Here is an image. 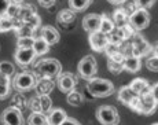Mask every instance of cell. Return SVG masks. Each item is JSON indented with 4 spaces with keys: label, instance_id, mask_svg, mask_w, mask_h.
<instances>
[{
    "label": "cell",
    "instance_id": "cell-1",
    "mask_svg": "<svg viewBox=\"0 0 158 125\" xmlns=\"http://www.w3.org/2000/svg\"><path fill=\"white\" fill-rule=\"evenodd\" d=\"M87 91L95 98H107L114 94V84L107 78H89Z\"/></svg>",
    "mask_w": 158,
    "mask_h": 125
},
{
    "label": "cell",
    "instance_id": "cell-33",
    "mask_svg": "<svg viewBox=\"0 0 158 125\" xmlns=\"http://www.w3.org/2000/svg\"><path fill=\"white\" fill-rule=\"evenodd\" d=\"M120 50H121V48H120V45H118V44H113V43H107V45L105 47V50H103V51H105L106 55L110 58V56H113L114 54H117Z\"/></svg>",
    "mask_w": 158,
    "mask_h": 125
},
{
    "label": "cell",
    "instance_id": "cell-4",
    "mask_svg": "<svg viewBox=\"0 0 158 125\" xmlns=\"http://www.w3.org/2000/svg\"><path fill=\"white\" fill-rule=\"evenodd\" d=\"M96 118L102 125H118V123H120L118 110L109 105L99 106L98 110H96Z\"/></svg>",
    "mask_w": 158,
    "mask_h": 125
},
{
    "label": "cell",
    "instance_id": "cell-32",
    "mask_svg": "<svg viewBox=\"0 0 158 125\" xmlns=\"http://www.w3.org/2000/svg\"><path fill=\"white\" fill-rule=\"evenodd\" d=\"M35 37H18L17 47L18 48H32Z\"/></svg>",
    "mask_w": 158,
    "mask_h": 125
},
{
    "label": "cell",
    "instance_id": "cell-8",
    "mask_svg": "<svg viewBox=\"0 0 158 125\" xmlns=\"http://www.w3.org/2000/svg\"><path fill=\"white\" fill-rule=\"evenodd\" d=\"M3 125H25V118H23L22 113L18 107L10 106V107L4 109L0 117Z\"/></svg>",
    "mask_w": 158,
    "mask_h": 125
},
{
    "label": "cell",
    "instance_id": "cell-2",
    "mask_svg": "<svg viewBox=\"0 0 158 125\" xmlns=\"http://www.w3.org/2000/svg\"><path fill=\"white\" fill-rule=\"evenodd\" d=\"M35 70L40 76H43L44 78H52V77H58L62 73V65L59 63V60L54 59V58L41 59L35 66Z\"/></svg>",
    "mask_w": 158,
    "mask_h": 125
},
{
    "label": "cell",
    "instance_id": "cell-11",
    "mask_svg": "<svg viewBox=\"0 0 158 125\" xmlns=\"http://www.w3.org/2000/svg\"><path fill=\"white\" fill-rule=\"evenodd\" d=\"M109 36L107 35H103L102 32H94V33H89L88 36V41H89V45L94 51L96 52H103L105 47L109 43Z\"/></svg>",
    "mask_w": 158,
    "mask_h": 125
},
{
    "label": "cell",
    "instance_id": "cell-14",
    "mask_svg": "<svg viewBox=\"0 0 158 125\" xmlns=\"http://www.w3.org/2000/svg\"><path fill=\"white\" fill-rule=\"evenodd\" d=\"M99 25H101V15L99 14H88L83 18V28L85 29L88 33H94L99 30Z\"/></svg>",
    "mask_w": 158,
    "mask_h": 125
},
{
    "label": "cell",
    "instance_id": "cell-40",
    "mask_svg": "<svg viewBox=\"0 0 158 125\" xmlns=\"http://www.w3.org/2000/svg\"><path fill=\"white\" fill-rule=\"evenodd\" d=\"M109 3H111V4H120V3H123L124 0H107Z\"/></svg>",
    "mask_w": 158,
    "mask_h": 125
},
{
    "label": "cell",
    "instance_id": "cell-3",
    "mask_svg": "<svg viewBox=\"0 0 158 125\" xmlns=\"http://www.w3.org/2000/svg\"><path fill=\"white\" fill-rule=\"evenodd\" d=\"M128 25L133 32H140L150 25V13L143 8H135L128 17Z\"/></svg>",
    "mask_w": 158,
    "mask_h": 125
},
{
    "label": "cell",
    "instance_id": "cell-37",
    "mask_svg": "<svg viewBox=\"0 0 158 125\" xmlns=\"http://www.w3.org/2000/svg\"><path fill=\"white\" fill-rule=\"evenodd\" d=\"M10 6H11V0H0V17L7 14Z\"/></svg>",
    "mask_w": 158,
    "mask_h": 125
},
{
    "label": "cell",
    "instance_id": "cell-22",
    "mask_svg": "<svg viewBox=\"0 0 158 125\" xmlns=\"http://www.w3.org/2000/svg\"><path fill=\"white\" fill-rule=\"evenodd\" d=\"M76 19V13L70 8H66V10H60L56 15V21L63 25H68V23L73 22Z\"/></svg>",
    "mask_w": 158,
    "mask_h": 125
},
{
    "label": "cell",
    "instance_id": "cell-28",
    "mask_svg": "<svg viewBox=\"0 0 158 125\" xmlns=\"http://www.w3.org/2000/svg\"><path fill=\"white\" fill-rule=\"evenodd\" d=\"M66 100H68V103L72 106H80L81 103H83V95H81L80 92H77V91H72V92L68 94Z\"/></svg>",
    "mask_w": 158,
    "mask_h": 125
},
{
    "label": "cell",
    "instance_id": "cell-18",
    "mask_svg": "<svg viewBox=\"0 0 158 125\" xmlns=\"http://www.w3.org/2000/svg\"><path fill=\"white\" fill-rule=\"evenodd\" d=\"M128 17H129V14L127 13L124 8H118V10L114 11L111 19H113L114 26H117V28H123V26L128 25Z\"/></svg>",
    "mask_w": 158,
    "mask_h": 125
},
{
    "label": "cell",
    "instance_id": "cell-7",
    "mask_svg": "<svg viewBox=\"0 0 158 125\" xmlns=\"http://www.w3.org/2000/svg\"><path fill=\"white\" fill-rule=\"evenodd\" d=\"M77 70H78V74L83 78H85V80L94 78L96 76V73H98V62H96L95 56H92V55L84 56L78 62Z\"/></svg>",
    "mask_w": 158,
    "mask_h": 125
},
{
    "label": "cell",
    "instance_id": "cell-31",
    "mask_svg": "<svg viewBox=\"0 0 158 125\" xmlns=\"http://www.w3.org/2000/svg\"><path fill=\"white\" fill-rule=\"evenodd\" d=\"M107 68L113 74H118V73L123 72V62H117V60H113L109 58L107 59Z\"/></svg>",
    "mask_w": 158,
    "mask_h": 125
},
{
    "label": "cell",
    "instance_id": "cell-17",
    "mask_svg": "<svg viewBox=\"0 0 158 125\" xmlns=\"http://www.w3.org/2000/svg\"><path fill=\"white\" fill-rule=\"evenodd\" d=\"M66 117H68V114L63 109H52L47 115L48 125H60Z\"/></svg>",
    "mask_w": 158,
    "mask_h": 125
},
{
    "label": "cell",
    "instance_id": "cell-6",
    "mask_svg": "<svg viewBox=\"0 0 158 125\" xmlns=\"http://www.w3.org/2000/svg\"><path fill=\"white\" fill-rule=\"evenodd\" d=\"M140 98V114L151 115L157 109V84L151 85V90L148 92L139 96Z\"/></svg>",
    "mask_w": 158,
    "mask_h": 125
},
{
    "label": "cell",
    "instance_id": "cell-30",
    "mask_svg": "<svg viewBox=\"0 0 158 125\" xmlns=\"http://www.w3.org/2000/svg\"><path fill=\"white\" fill-rule=\"evenodd\" d=\"M33 32L35 29L30 28L28 23H22V25L18 28V37H33Z\"/></svg>",
    "mask_w": 158,
    "mask_h": 125
},
{
    "label": "cell",
    "instance_id": "cell-41",
    "mask_svg": "<svg viewBox=\"0 0 158 125\" xmlns=\"http://www.w3.org/2000/svg\"><path fill=\"white\" fill-rule=\"evenodd\" d=\"M23 2V0H11V3H17V4H18V3H22Z\"/></svg>",
    "mask_w": 158,
    "mask_h": 125
},
{
    "label": "cell",
    "instance_id": "cell-16",
    "mask_svg": "<svg viewBox=\"0 0 158 125\" xmlns=\"http://www.w3.org/2000/svg\"><path fill=\"white\" fill-rule=\"evenodd\" d=\"M142 62H140V58L138 56H133V55H127L123 60V69L124 70H128L129 73H136L140 70Z\"/></svg>",
    "mask_w": 158,
    "mask_h": 125
},
{
    "label": "cell",
    "instance_id": "cell-35",
    "mask_svg": "<svg viewBox=\"0 0 158 125\" xmlns=\"http://www.w3.org/2000/svg\"><path fill=\"white\" fill-rule=\"evenodd\" d=\"M128 107L131 109V110L136 111V113H140V107H142V105H140V98H139V96H135V98H133V99L128 103Z\"/></svg>",
    "mask_w": 158,
    "mask_h": 125
},
{
    "label": "cell",
    "instance_id": "cell-15",
    "mask_svg": "<svg viewBox=\"0 0 158 125\" xmlns=\"http://www.w3.org/2000/svg\"><path fill=\"white\" fill-rule=\"evenodd\" d=\"M129 88L138 96H140V95H143V94L148 92V91L151 90V85L148 84V81L144 80V78H135V80H132V83H131Z\"/></svg>",
    "mask_w": 158,
    "mask_h": 125
},
{
    "label": "cell",
    "instance_id": "cell-20",
    "mask_svg": "<svg viewBox=\"0 0 158 125\" xmlns=\"http://www.w3.org/2000/svg\"><path fill=\"white\" fill-rule=\"evenodd\" d=\"M32 50L35 51L36 56H40V55H44V54H47L48 51H50V45H48L41 37H37L33 40Z\"/></svg>",
    "mask_w": 158,
    "mask_h": 125
},
{
    "label": "cell",
    "instance_id": "cell-23",
    "mask_svg": "<svg viewBox=\"0 0 158 125\" xmlns=\"http://www.w3.org/2000/svg\"><path fill=\"white\" fill-rule=\"evenodd\" d=\"M135 96H138V95H136L129 87H123V88H120V91H118V100H120L123 105L128 106V103Z\"/></svg>",
    "mask_w": 158,
    "mask_h": 125
},
{
    "label": "cell",
    "instance_id": "cell-29",
    "mask_svg": "<svg viewBox=\"0 0 158 125\" xmlns=\"http://www.w3.org/2000/svg\"><path fill=\"white\" fill-rule=\"evenodd\" d=\"M0 73L11 78V77L14 76V73H15V68H14V65H13L11 62H8V60H4V62H0Z\"/></svg>",
    "mask_w": 158,
    "mask_h": 125
},
{
    "label": "cell",
    "instance_id": "cell-34",
    "mask_svg": "<svg viewBox=\"0 0 158 125\" xmlns=\"http://www.w3.org/2000/svg\"><path fill=\"white\" fill-rule=\"evenodd\" d=\"M146 66H147V69L151 70V72H157L158 70V58H157V55H153L151 58H148L147 62H146Z\"/></svg>",
    "mask_w": 158,
    "mask_h": 125
},
{
    "label": "cell",
    "instance_id": "cell-13",
    "mask_svg": "<svg viewBox=\"0 0 158 125\" xmlns=\"http://www.w3.org/2000/svg\"><path fill=\"white\" fill-rule=\"evenodd\" d=\"M40 37L47 43L48 45H54L56 43H59V39H60V35L59 32L51 25H47V26H43L40 30Z\"/></svg>",
    "mask_w": 158,
    "mask_h": 125
},
{
    "label": "cell",
    "instance_id": "cell-25",
    "mask_svg": "<svg viewBox=\"0 0 158 125\" xmlns=\"http://www.w3.org/2000/svg\"><path fill=\"white\" fill-rule=\"evenodd\" d=\"M11 88V78L0 73V99H4L8 96Z\"/></svg>",
    "mask_w": 158,
    "mask_h": 125
},
{
    "label": "cell",
    "instance_id": "cell-42",
    "mask_svg": "<svg viewBox=\"0 0 158 125\" xmlns=\"http://www.w3.org/2000/svg\"><path fill=\"white\" fill-rule=\"evenodd\" d=\"M151 125H158V124H157V123H154V124H151Z\"/></svg>",
    "mask_w": 158,
    "mask_h": 125
},
{
    "label": "cell",
    "instance_id": "cell-26",
    "mask_svg": "<svg viewBox=\"0 0 158 125\" xmlns=\"http://www.w3.org/2000/svg\"><path fill=\"white\" fill-rule=\"evenodd\" d=\"M92 0H69V6L70 10L74 13H80V11H85L88 7L91 6Z\"/></svg>",
    "mask_w": 158,
    "mask_h": 125
},
{
    "label": "cell",
    "instance_id": "cell-9",
    "mask_svg": "<svg viewBox=\"0 0 158 125\" xmlns=\"http://www.w3.org/2000/svg\"><path fill=\"white\" fill-rule=\"evenodd\" d=\"M132 37H133V40H132V45H131V55L142 58L151 52V45L144 40L143 36L133 35Z\"/></svg>",
    "mask_w": 158,
    "mask_h": 125
},
{
    "label": "cell",
    "instance_id": "cell-5",
    "mask_svg": "<svg viewBox=\"0 0 158 125\" xmlns=\"http://www.w3.org/2000/svg\"><path fill=\"white\" fill-rule=\"evenodd\" d=\"M37 80H36L35 74L30 72H21L18 74H15L11 80V85L15 88L17 91H29L32 88L36 87Z\"/></svg>",
    "mask_w": 158,
    "mask_h": 125
},
{
    "label": "cell",
    "instance_id": "cell-24",
    "mask_svg": "<svg viewBox=\"0 0 158 125\" xmlns=\"http://www.w3.org/2000/svg\"><path fill=\"white\" fill-rule=\"evenodd\" d=\"M28 124L29 125H48L47 115L41 111H33L28 117Z\"/></svg>",
    "mask_w": 158,
    "mask_h": 125
},
{
    "label": "cell",
    "instance_id": "cell-10",
    "mask_svg": "<svg viewBox=\"0 0 158 125\" xmlns=\"http://www.w3.org/2000/svg\"><path fill=\"white\" fill-rule=\"evenodd\" d=\"M36 58L37 56L32 48H17L14 54V59L19 68H26V66L32 65Z\"/></svg>",
    "mask_w": 158,
    "mask_h": 125
},
{
    "label": "cell",
    "instance_id": "cell-12",
    "mask_svg": "<svg viewBox=\"0 0 158 125\" xmlns=\"http://www.w3.org/2000/svg\"><path fill=\"white\" fill-rule=\"evenodd\" d=\"M76 85H77V78L72 73H63V74L58 76V87L62 92H72V91H74Z\"/></svg>",
    "mask_w": 158,
    "mask_h": 125
},
{
    "label": "cell",
    "instance_id": "cell-36",
    "mask_svg": "<svg viewBox=\"0 0 158 125\" xmlns=\"http://www.w3.org/2000/svg\"><path fill=\"white\" fill-rule=\"evenodd\" d=\"M156 3V0H136L135 4L138 8H143V10H148L150 7H153V4Z\"/></svg>",
    "mask_w": 158,
    "mask_h": 125
},
{
    "label": "cell",
    "instance_id": "cell-19",
    "mask_svg": "<svg viewBox=\"0 0 158 125\" xmlns=\"http://www.w3.org/2000/svg\"><path fill=\"white\" fill-rule=\"evenodd\" d=\"M115 26L113 23V19L109 17L107 14L101 15V25H99V32H102L103 35H110L111 32H114Z\"/></svg>",
    "mask_w": 158,
    "mask_h": 125
},
{
    "label": "cell",
    "instance_id": "cell-38",
    "mask_svg": "<svg viewBox=\"0 0 158 125\" xmlns=\"http://www.w3.org/2000/svg\"><path fill=\"white\" fill-rule=\"evenodd\" d=\"M60 125H81L80 123H78L76 118H72V117H66L65 121H63Z\"/></svg>",
    "mask_w": 158,
    "mask_h": 125
},
{
    "label": "cell",
    "instance_id": "cell-21",
    "mask_svg": "<svg viewBox=\"0 0 158 125\" xmlns=\"http://www.w3.org/2000/svg\"><path fill=\"white\" fill-rule=\"evenodd\" d=\"M15 23H17V18H10L7 15H2L0 17V33H7L10 30L15 29Z\"/></svg>",
    "mask_w": 158,
    "mask_h": 125
},
{
    "label": "cell",
    "instance_id": "cell-27",
    "mask_svg": "<svg viewBox=\"0 0 158 125\" xmlns=\"http://www.w3.org/2000/svg\"><path fill=\"white\" fill-rule=\"evenodd\" d=\"M35 8L32 7V6L26 4V6H19V11H18V15L17 18H19L21 22H26V21L29 19L32 15H35Z\"/></svg>",
    "mask_w": 158,
    "mask_h": 125
},
{
    "label": "cell",
    "instance_id": "cell-39",
    "mask_svg": "<svg viewBox=\"0 0 158 125\" xmlns=\"http://www.w3.org/2000/svg\"><path fill=\"white\" fill-rule=\"evenodd\" d=\"M39 4L43 6V7H51V6L55 4L56 0H37Z\"/></svg>",
    "mask_w": 158,
    "mask_h": 125
}]
</instances>
